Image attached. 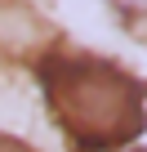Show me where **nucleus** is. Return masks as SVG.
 Wrapping results in <instances>:
<instances>
[{"label":"nucleus","mask_w":147,"mask_h":152,"mask_svg":"<svg viewBox=\"0 0 147 152\" xmlns=\"http://www.w3.org/2000/svg\"><path fill=\"white\" fill-rule=\"evenodd\" d=\"M0 152H36V148H27V143L14 139V134H0Z\"/></svg>","instance_id":"obj_2"},{"label":"nucleus","mask_w":147,"mask_h":152,"mask_svg":"<svg viewBox=\"0 0 147 152\" xmlns=\"http://www.w3.org/2000/svg\"><path fill=\"white\" fill-rule=\"evenodd\" d=\"M40 90L54 125L85 152H112L143 134V85L116 63L89 54H54L40 63Z\"/></svg>","instance_id":"obj_1"}]
</instances>
